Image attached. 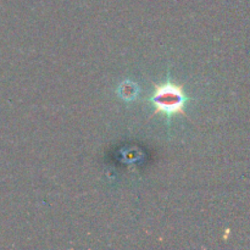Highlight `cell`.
<instances>
[{"label": "cell", "instance_id": "6da1fadb", "mask_svg": "<svg viewBox=\"0 0 250 250\" xmlns=\"http://www.w3.org/2000/svg\"><path fill=\"white\" fill-rule=\"evenodd\" d=\"M187 99L188 98L183 94L181 88L171 83H166L156 88L150 100L158 111L166 115H175L182 111Z\"/></svg>", "mask_w": 250, "mask_h": 250}]
</instances>
